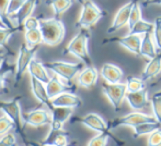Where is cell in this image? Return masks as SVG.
<instances>
[{"instance_id": "obj_1", "label": "cell", "mask_w": 161, "mask_h": 146, "mask_svg": "<svg viewBox=\"0 0 161 146\" xmlns=\"http://www.w3.org/2000/svg\"><path fill=\"white\" fill-rule=\"evenodd\" d=\"M40 30L42 32L43 43L47 46H57L64 40L66 28L62 20L57 17L49 19H40Z\"/></svg>"}, {"instance_id": "obj_2", "label": "cell", "mask_w": 161, "mask_h": 146, "mask_svg": "<svg viewBox=\"0 0 161 146\" xmlns=\"http://www.w3.org/2000/svg\"><path fill=\"white\" fill-rule=\"evenodd\" d=\"M90 34L88 30L81 28V31L76 35L66 46V53L75 56L83 62L86 66H92V60L90 57L88 43H89Z\"/></svg>"}, {"instance_id": "obj_3", "label": "cell", "mask_w": 161, "mask_h": 146, "mask_svg": "<svg viewBox=\"0 0 161 146\" xmlns=\"http://www.w3.org/2000/svg\"><path fill=\"white\" fill-rule=\"evenodd\" d=\"M105 14V11L99 8L92 0H85L82 3L80 17L76 22V28L89 30V28H93L97 22L101 20Z\"/></svg>"}, {"instance_id": "obj_4", "label": "cell", "mask_w": 161, "mask_h": 146, "mask_svg": "<svg viewBox=\"0 0 161 146\" xmlns=\"http://www.w3.org/2000/svg\"><path fill=\"white\" fill-rule=\"evenodd\" d=\"M44 66L52 72L57 74L60 78L65 80L67 83H71L75 76L78 75L79 72L85 68L86 64L82 61L78 62V63H70V62L65 61H52L44 63Z\"/></svg>"}, {"instance_id": "obj_5", "label": "cell", "mask_w": 161, "mask_h": 146, "mask_svg": "<svg viewBox=\"0 0 161 146\" xmlns=\"http://www.w3.org/2000/svg\"><path fill=\"white\" fill-rule=\"evenodd\" d=\"M102 92L110 100L111 105L113 106L115 111H119L125 99L127 93V85L126 83H104L102 85Z\"/></svg>"}, {"instance_id": "obj_6", "label": "cell", "mask_w": 161, "mask_h": 146, "mask_svg": "<svg viewBox=\"0 0 161 146\" xmlns=\"http://www.w3.org/2000/svg\"><path fill=\"white\" fill-rule=\"evenodd\" d=\"M0 109L14 122L15 130L20 134H22L25 122H24V114L22 113L21 105H20V97H15L8 102H0Z\"/></svg>"}, {"instance_id": "obj_7", "label": "cell", "mask_w": 161, "mask_h": 146, "mask_svg": "<svg viewBox=\"0 0 161 146\" xmlns=\"http://www.w3.org/2000/svg\"><path fill=\"white\" fill-rule=\"evenodd\" d=\"M37 47L35 48H29L28 45L22 44L19 48V53H18L17 61H15V68H14V78H15V84L21 81L22 76L24 75L25 71L29 69L31 61L36 55Z\"/></svg>"}, {"instance_id": "obj_8", "label": "cell", "mask_w": 161, "mask_h": 146, "mask_svg": "<svg viewBox=\"0 0 161 146\" xmlns=\"http://www.w3.org/2000/svg\"><path fill=\"white\" fill-rule=\"evenodd\" d=\"M157 119L153 116H149V114L142 113V112H130L128 114H125L123 117L114 119L111 121L108 124L110 129H114V128L119 127H136V125L140 124V123L148 122V121H155Z\"/></svg>"}, {"instance_id": "obj_9", "label": "cell", "mask_w": 161, "mask_h": 146, "mask_svg": "<svg viewBox=\"0 0 161 146\" xmlns=\"http://www.w3.org/2000/svg\"><path fill=\"white\" fill-rule=\"evenodd\" d=\"M142 37L139 34H128L126 36L121 37H111L108 39L103 40L104 44H108V43H117L124 48H126L128 51L136 56H142L140 53V46H142Z\"/></svg>"}, {"instance_id": "obj_10", "label": "cell", "mask_w": 161, "mask_h": 146, "mask_svg": "<svg viewBox=\"0 0 161 146\" xmlns=\"http://www.w3.org/2000/svg\"><path fill=\"white\" fill-rule=\"evenodd\" d=\"M52 112V123H51V132H58L63 130V125L65 124L66 121L72 116L74 108L70 107H55V106H49Z\"/></svg>"}, {"instance_id": "obj_11", "label": "cell", "mask_w": 161, "mask_h": 146, "mask_svg": "<svg viewBox=\"0 0 161 146\" xmlns=\"http://www.w3.org/2000/svg\"><path fill=\"white\" fill-rule=\"evenodd\" d=\"M134 4V0H129L126 4L122 6L119 8V10L116 12L114 19L112 21V24L110 25L108 30L106 31V34H113L116 33V31H119V28H122L123 26L127 25L129 21V15H130V10L131 7Z\"/></svg>"}, {"instance_id": "obj_12", "label": "cell", "mask_w": 161, "mask_h": 146, "mask_svg": "<svg viewBox=\"0 0 161 146\" xmlns=\"http://www.w3.org/2000/svg\"><path fill=\"white\" fill-rule=\"evenodd\" d=\"M24 122L31 127H44L51 125L52 123V112L49 113L47 110L38 108L24 114Z\"/></svg>"}, {"instance_id": "obj_13", "label": "cell", "mask_w": 161, "mask_h": 146, "mask_svg": "<svg viewBox=\"0 0 161 146\" xmlns=\"http://www.w3.org/2000/svg\"><path fill=\"white\" fill-rule=\"evenodd\" d=\"M83 104L82 99L72 92H64L51 99V105L55 107H70L78 108Z\"/></svg>"}, {"instance_id": "obj_14", "label": "cell", "mask_w": 161, "mask_h": 146, "mask_svg": "<svg viewBox=\"0 0 161 146\" xmlns=\"http://www.w3.org/2000/svg\"><path fill=\"white\" fill-rule=\"evenodd\" d=\"M125 99L127 100L129 107L131 109L136 110V111L142 110L149 106L147 88H142L137 92H127L125 96Z\"/></svg>"}, {"instance_id": "obj_15", "label": "cell", "mask_w": 161, "mask_h": 146, "mask_svg": "<svg viewBox=\"0 0 161 146\" xmlns=\"http://www.w3.org/2000/svg\"><path fill=\"white\" fill-rule=\"evenodd\" d=\"M46 89L47 94H48L49 99H52L53 97L57 96L58 94L64 93V92H74L76 91V87L71 84V83H64L60 80L59 76L56 74L53 78H51V80L46 83Z\"/></svg>"}, {"instance_id": "obj_16", "label": "cell", "mask_w": 161, "mask_h": 146, "mask_svg": "<svg viewBox=\"0 0 161 146\" xmlns=\"http://www.w3.org/2000/svg\"><path fill=\"white\" fill-rule=\"evenodd\" d=\"M79 122L85 125V127L89 128V129L97 132L110 131V127L104 121V119L101 116H99L97 113H94V112H90V113L86 114L85 117L79 119Z\"/></svg>"}, {"instance_id": "obj_17", "label": "cell", "mask_w": 161, "mask_h": 146, "mask_svg": "<svg viewBox=\"0 0 161 146\" xmlns=\"http://www.w3.org/2000/svg\"><path fill=\"white\" fill-rule=\"evenodd\" d=\"M99 73L93 66H87L79 72L77 76V83L79 86H82L85 88H91L96 85Z\"/></svg>"}, {"instance_id": "obj_18", "label": "cell", "mask_w": 161, "mask_h": 146, "mask_svg": "<svg viewBox=\"0 0 161 146\" xmlns=\"http://www.w3.org/2000/svg\"><path fill=\"white\" fill-rule=\"evenodd\" d=\"M100 75L106 83H119L123 78L124 73L119 67L112 63H104L100 69Z\"/></svg>"}, {"instance_id": "obj_19", "label": "cell", "mask_w": 161, "mask_h": 146, "mask_svg": "<svg viewBox=\"0 0 161 146\" xmlns=\"http://www.w3.org/2000/svg\"><path fill=\"white\" fill-rule=\"evenodd\" d=\"M30 81H31V89H32L34 97H35L41 104L51 106V99H49L48 94H47L46 83L38 80V78H36L35 76H33V75H31Z\"/></svg>"}, {"instance_id": "obj_20", "label": "cell", "mask_w": 161, "mask_h": 146, "mask_svg": "<svg viewBox=\"0 0 161 146\" xmlns=\"http://www.w3.org/2000/svg\"><path fill=\"white\" fill-rule=\"evenodd\" d=\"M160 72H161V53H158L155 58L150 59V61L147 63V66L145 67L144 71H142V78L146 82V81H149L155 78V76H157Z\"/></svg>"}, {"instance_id": "obj_21", "label": "cell", "mask_w": 161, "mask_h": 146, "mask_svg": "<svg viewBox=\"0 0 161 146\" xmlns=\"http://www.w3.org/2000/svg\"><path fill=\"white\" fill-rule=\"evenodd\" d=\"M140 53L142 57H146L148 59H153L158 55L157 46L153 40L151 33H146L144 34L142 39V46H140Z\"/></svg>"}, {"instance_id": "obj_22", "label": "cell", "mask_w": 161, "mask_h": 146, "mask_svg": "<svg viewBox=\"0 0 161 146\" xmlns=\"http://www.w3.org/2000/svg\"><path fill=\"white\" fill-rule=\"evenodd\" d=\"M37 3H38V0H26L23 6L20 8V10L15 13V19H17V23L19 25V28L23 26L24 21L29 17L32 15Z\"/></svg>"}, {"instance_id": "obj_23", "label": "cell", "mask_w": 161, "mask_h": 146, "mask_svg": "<svg viewBox=\"0 0 161 146\" xmlns=\"http://www.w3.org/2000/svg\"><path fill=\"white\" fill-rule=\"evenodd\" d=\"M46 69L47 68L44 66V63H42V62H40L38 60H36L35 58H33L30 66H29L28 71L30 72V75L35 76L36 78L43 81L44 83H47L51 80V76H49Z\"/></svg>"}, {"instance_id": "obj_24", "label": "cell", "mask_w": 161, "mask_h": 146, "mask_svg": "<svg viewBox=\"0 0 161 146\" xmlns=\"http://www.w3.org/2000/svg\"><path fill=\"white\" fill-rule=\"evenodd\" d=\"M159 129H161V122L158 120L140 123V124L133 128L134 136L138 138V136H142V135H149L150 133H153V132L157 131Z\"/></svg>"}, {"instance_id": "obj_25", "label": "cell", "mask_w": 161, "mask_h": 146, "mask_svg": "<svg viewBox=\"0 0 161 146\" xmlns=\"http://www.w3.org/2000/svg\"><path fill=\"white\" fill-rule=\"evenodd\" d=\"M72 0H47L46 4L53 9L55 17L58 18L72 6Z\"/></svg>"}, {"instance_id": "obj_26", "label": "cell", "mask_w": 161, "mask_h": 146, "mask_svg": "<svg viewBox=\"0 0 161 146\" xmlns=\"http://www.w3.org/2000/svg\"><path fill=\"white\" fill-rule=\"evenodd\" d=\"M24 38L25 43L29 48H35L40 44L43 43L42 32L40 28H33V30H28L24 32Z\"/></svg>"}, {"instance_id": "obj_27", "label": "cell", "mask_w": 161, "mask_h": 146, "mask_svg": "<svg viewBox=\"0 0 161 146\" xmlns=\"http://www.w3.org/2000/svg\"><path fill=\"white\" fill-rule=\"evenodd\" d=\"M153 30H155V23L140 19L137 23L134 24L133 28H129L128 34H146V33H153Z\"/></svg>"}, {"instance_id": "obj_28", "label": "cell", "mask_w": 161, "mask_h": 146, "mask_svg": "<svg viewBox=\"0 0 161 146\" xmlns=\"http://www.w3.org/2000/svg\"><path fill=\"white\" fill-rule=\"evenodd\" d=\"M113 138V135L110 133V131L99 132V134L96 136H93V138L87 143V145H89V146H105V145H108V138Z\"/></svg>"}, {"instance_id": "obj_29", "label": "cell", "mask_w": 161, "mask_h": 146, "mask_svg": "<svg viewBox=\"0 0 161 146\" xmlns=\"http://www.w3.org/2000/svg\"><path fill=\"white\" fill-rule=\"evenodd\" d=\"M142 19V9H140L139 0H134V4L131 7L130 15H129V21H128V30L134 26V24L137 23L139 20Z\"/></svg>"}, {"instance_id": "obj_30", "label": "cell", "mask_w": 161, "mask_h": 146, "mask_svg": "<svg viewBox=\"0 0 161 146\" xmlns=\"http://www.w3.org/2000/svg\"><path fill=\"white\" fill-rule=\"evenodd\" d=\"M126 85H127V92H137L146 88V84L142 78H138L131 75L126 78Z\"/></svg>"}, {"instance_id": "obj_31", "label": "cell", "mask_w": 161, "mask_h": 146, "mask_svg": "<svg viewBox=\"0 0 161 146\" xmlns=\"http://www.w3.org/2000/svg\"><path fill=\"white\" fill-rule=\"evenodd\" d=\"M150 105H151V109H153V117H155L158 121L161 122V95L159 93H156L155 95L151 97Z\"/></svg>"}, {"instance_id": "obj_32", "label": "cell", "mask_w": 161, "mask_h": 146, "mask_svg": "<svg viewBox=\"0 0 161 146\" xmlns=\"http://www.w3.org/2000/svg\"><path fill=\"white\" fill-rule=\"evenodd\" d=\"M12 129H15V124L6 113L0 117V136L6 134L7 132L11 131Z\"/></svg>"}, {"instance_id": "obj_33", "label": "cell", "mask_w": 161, "mask_h": 146, "mask_svg": "<svg viewBox=\"0 0 161 146\" xmlns=\"http://www.w3.org/2000/svg\"><path fill=\"white\" fill-rule=\"evenodd\" d=\"M17 28H6L0 26V48H6L10 37L12 36L13 33L17 31Z\"/></svg>"}, {"instance_id": "obj_34", "label": "cell", "mask_w": 161, "mask_h": 146, "mask_svg": "<svg viewBox=\"0 0 161 146\" xmlns=\"http://www.w3.org/2000/svg\"><path fill=\"white\" fill-rule=\"evenodd\" d=\"M53 133H56L54 135L53 140L52 142H47L44 143V145H57V146H66L68 145V134L63 133L62 131L58 132H53ZM52 134V133H49Z\"/></svg>"}, {"instance_id": "obj_35", "label": "cell", "mask_w": 161, "mask_h": 146, "mask_svg": "<svg viewBox=\"0 0 161 146\" xmlns=\"http://www.w3.org/2000/svg\"><path fill=\"white\" fill-rule=\"evenodd\" d=\"M153 40L156 43L157 49L161 53V17L156 18L155 20V30L153 32Z\"/></svg>"}, {"instance_id": "obj_36", "label": "cell", "mask_w": 161, "mask_h": 146, "mask_svg": "<svg viewBox=\"0 0 161 146\" xmlns=\"http://www.w3.org/2000/svg\"><path fill=\"white\" fill-rule=\"evenodd\" d=\"M26 0H10L8 4V10H7V13H8V17H11V15H15V13L20 10L22 6L24 4Z\"/></svg>"}, {"instance_id": "obj_37", "label": "cell", "mask_w": 161, "mask_h": 146, "mask_svg": "<svg viewBox=\"0 0 161 146\" xmlns=\"http://www.w3.org/2000/svg\"><path fill=\"white\" fill-rule=\"evenodd\" d=\"M17 144V136L11 131L7 132L0 138V146H13Z\"/></svg>"}, {"instance_id": "obj_38", "label": "cell", "mask_w": 161, "mask_h": 146, "mask_svg": "<svg viewBox=\"0 0 161 146\" xmlns=\"http://www.w3.org/2000/svg\"><path fill=\"white\" fill-rule=\"evenodd\" d=\"M1 69H0V94L3 93L7 89V86H8V78L10 75V73L12 72L9 68L7 70H1Z\"/></svg>"}, {"instance_id": "obj_39", "label": "cell", "mask_w": 161, "mask_h": 146, "mask_svg": "<svg viewBox=\"0 0 161 146\" xmlns=\"http://www.w3.org/2000/svg\"><path fill=\"white\" fill-rule=\"evenodd\" d=\"M147 145L149 146H161V129L149 134Z\"/></svg>"}, {"instance_id": "obj_40", "label": "cell", "mask_w": 161, "mask_h": 146, "mask_svg": "<svg viewBox=\"0 0 161 146\" xmlns=\"http://www.w3.org/2000/svg\"><path fill=\"white\" fill-rule=\"evenodd\" d=\"M40 24H41L40 19H37V18L32 17V15H31V17H29L28 19L24 21L23 26H22V28H23L25 31L33 30V28H40Z\"/></svg>"}, {"instance_id": "obj_41", "label": "cell", "mask_w": 161, "mask_h": 146, "mask_svg": "<svg viewBox=\"0 0 161 146\" xmlns=\"http://www.w3.org/2000/svg\"><path fill=\"white\" fill-rule=\"evenodd\" d=\"M10 0H0V15L3 18L4 20L8 19V13H7V10H8V4Z\"/></svg>"}, {"instance_id": "obj_42", "label": "cell", "mask_w": 161, "mask_h": 146, "mask_svg": "<svg viewBox=\"0 0 161 146\" xmlns=\"http://www.w3.org/2000/svg\"><path fill=\"white\" fill-rule=\"evenodd\" d=\"M4 60H6V51H4L2 48H0V69L2 68V66H3Z\"/></svg>"}, {"instance_id": "obj_43", "label": "cell", "mask_w": 161, "mask_h": 146, "mask_svg": "<svg viewBox=\"0 0 161 146\" xmlns=\"http://www.w3.org/2000/svg\"><path fill=\"white\" fill-rule=\"evenodd\" d=\"M0 26H1V28H12V25L7 23L6 20H4L1 15H0Z\"/></svg>"}, {"instance_id": "obj_44", "label": "cell", "mask_w": 161, "mask_h": 146, "mask_svg": "<svg viewBox=\"0 0 161 146\" xmlns=\"http://www.w3.org/2000/svg\"><path fill=\"white\" fill-rule=\"evenodd\" d=\"M150 4H159V6H161V0H153Z\"/></svg>"}, {"instance_id": "obj_45", "label": "cell", "mask_w": 161, "mask_h": 146, "mask_svg": "<svg viewBox=\"0 0 161 146\" xmlns=\"http://www.w3.org/2000/svg\"><path fill=\"white\" fill-rule=\"evenodd\" d=\"M153 1V0H145L144 1V3H142V6L144 7H147V6H149L150 4V2Z\"/></svg>"}, {"instance_id": "obj_46", "label": "cell", "mask_w": 161, "mask_h": 146, "mask_svg": "<svg viewBox=\"0 0 161 146\" xmlns=\"http://www.w3.org/2000/svg\"><path fill=\"white\" fill-rule=\"evenodd\" d=\"M77 1H78L79 3H81V4H82V3H83V1H85V0H77Z\"/></svg>"}, {"instance_id": "obj_47", "label": "cell", "mask_w": 161, "mask_h": 146, "mask_svg": "<svg viewBox=\"0 0 161 146\" xmlns=\"http://www.w3.org/2000/svg\"><path fill=\"white\" fill-rule=\"evenodd\" d=\"M158 93H159V94H160V95H161V91H160V92H158Z\"/></svg>"}, {"instance_id": "obj_48", "label": "cell", "mask_w": 161, "mask_h": 146, "mask_svg": "<svg viewBox=\"0 0 161 146\" xmlns=\"http://www.w3.org/2000/svg\"><path fill=\"white\" fill-rule=\"evenodd\" d=\"M160 80H161V78H159V81H160Z\"/></svg>"}]
</instances>
